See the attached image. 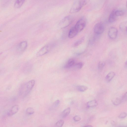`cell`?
Returning a JSON list of instances; mask_svg holds the SVG:
<instances>
[{
	"mask_svg": "<svg viewBox=\"0 0 127 127\" xmlns=\"http://www.w3.org/2000/svg\"><path fill=\"white\" fill-rule=\"evenodd\" d=\"M122 102V99L119 98H115L112 101L113 103L115 105L119 104Z\"/></svg>",
	"mask_w": 127,
	"mask_h": 127,
	"instance_id": "cell-21",
	"label": "cell"
},
{
	"mask_svg": "<svg viewBox=\"0 0 127 127\" xmlns=\"http://www.w3.org/2000/svg\"><path fill=\"white\" fill-rule=\"evenodd\" d=\"M35 83V81L34 80H30L27 82L21 87L20 90V94H23L24 96L27 95L32 89Z\"/></svg>",
	"mask_w": 127,
	"mask_h": 127,
	"instance_id": "cell-1",
	"label": "cell"
},
{
	"mask_svg": "<svg viewBox=\"0 0 127 127\" xmlns=\"http://www.w3.org/2000/svg\"><path fill=\"white\" fill-rule=\"evenodd\" d=\"M77 90L80 92H84L87 90L88 87L85 86L83 85H79L77 87Z\"/></svg>",
	"mask_w": 127,
	"mask_h": 127,
	"instance_id": "cell-19",
	"label": "cell"
},
{
	"mask_svg": "<svg viewBox=\"0 0 127 127\" xmlns=\"http://www.w3.org/2000/svg\"><path fill=\"white\" fill-rule=\"evenodd\" d=\"M115 74L114 72L111 71L109 72L105 77V79L107 82H110L114 78Z\"/></svg>",
	"mask_w": 127,
	"mask_h": 127,
	"instance_id": "cell-13",
	"label": "cell"
},
{
	"mask_svg": "<svg viewBox=\"0 0 127 127\" xmlns=\"http://www.w3.org/2000/svg\"><path fill=\"white\" fill-rule=\"evenodd\" d=\"M87 23L86 18L84 16L80 18L74 26L78 32L82 31L85 27Z\"/></svg>",
	"mask_w": 127,
	"mask_h": 127,
	"instance_id": "cell-3",
	"label": "cell"
},
{
	"mask_svg": "<svg viewBox=\"0 0 127 127\" xmlns=\"http://www.w3.org/2000/svg\"><path fill=\"white\" fill-rule=\"evenodd\" d=\"M115 14L117 17L123 15L125 13V11L122 10H115Z\"/></svg>",
	"mask_w": 127,
	"mask_h": 127,
	"instance_id": "cell-20",
	"label": "cell"
},
{
	"mask_svg": "<svg viewBox=\"0 0 127 127\" xmlns=\"http://www.w3.org/2000/svg\"><path fill=\"white\" fill-rule=\"evenodd\" d=\"M85 37H84L81 38L77 40L73 45V46L76 47L81 44L84 41Z\"/></svg>",
	"mask_w": 127,
	"mask_h": 127,
	"instance_id": "cell-18",
	"label": "cell"
},
{
	"mask_svg": "<svg viewBox=\"0 0 127 127\" xmlns=\"http://www.w3.org/2000/svg\"><path fill=\"white\" fill-rule=\"evenodd\" d=\"M24 0H17L16 1L14 4V6L16 8L20 7L24 3Z\"/></svg>",
	"mask_w": 127,
	"mask_h": 127,
	"instance_id": "cell-17",
	"label": "cell"
},
{
	"mask_svg": "<svg viewBox=\"0 0 127 127\" xmlns=\"http://www.w3.org/2000/svg\"><path fill=\"white\" fill-rule=\"evenodd\" d=\"M50 49V47L48 45L44 46L37 52L36 54V56L39 57L46 54L49 52Z\"/></svg>",
	"mask_w": 127,
	"mask_h": 127,
	"instance_id": "cell-7",
	"label": "cell"
},
{
	"mask_svg": "<svg viewBox=\"0 0 127 127\" xmlns=\"http://www.w3.org/2000/svg\"><path fill=\"white\" fill-rule=\"evenodd\" d=\"M26 113L28 115H31L33 114L34 112V109L31 107L27 108L26 111Z\"/></svg>",
	"mask_w": 127,
	"mask_h": 127,
	"instance_id": "cell-22",
	"label": "cell"
},
{
	"mask_svg": "<svg viewBox=\"0 0 127 127\" xmlns=\"http://www.w3.org/2000/svg\"><path fill=\"white\" fill-rule=\"evenodd\" d=\"M27 46V42L26 41H21L18 44L17 47V50L20 52L24 51L26 48Z\"/></svg>",
	"mask_w": 127,
	"mask_h": 127,
	"instance_id": "cell-9",
	"label": "cell"
},
{
	"mask_svg": "<svg viewBox=\"0 0 127 127\" xmlns=\"http://www.w3.org/2000/svg\"><path fill=\"white\" fill-rule=\"evenodd\" d=\"M2 53H0V55Z\"/></svg>",
	"mask_w": 127,
	"mask_h": 127,
	"instance_id": "cell-33",
	"label": "cell"
},
{
	"mask_svg": "<svg viewBox=\"0 0 127 127\" xmlns=\"http://www.w3.org/2000/svg\"><path fill=\"white\" fill-rule=\"evenodd\" d=\"M64 123V121L63 120H60L57 121L56 124V126L57 127H62Z\"/></svg>",
	"mask_w": 127,
	"mask_h": 127,
	"instance_id": "cell-24",
	"label": "cell"
},
{
	"mask_svg": "<svg viewBox=\"0 0 127 127\" xmlns=\"http://www.w3.org/2000/svg\"><path fill=\"white\" fill-rule=\"evenodd\" d=\"M119 127H127L126 126H120Z\"/></svg>",
	"mask_w": 127,
	"mask_h": 127,
	"instance_id": "cell-32",
	"label": "cell"
},
{
	"mask_svg": "<svg viewBox=\"0 0 127 127\" xmlns=\"http://www.w3.org/2000/svg\"><path fill=\"white\" fill-rule=\"evenodd\" d=\"M78 33L74 26L72 27L70 29L68 34L69 38H71L75 36Z\"/></svg>",
	"mask_w": 127,
	"mask_h": 127,
	"instance_id": "cell-10",
	"label": "cell"
},
{
	"mask_svg": "<svg viewBox=\"0 0 127 127\" xmlns=\"http://www.w3.org/2000/svg\"><path fill=\"white\" fill-rule=\"evenodd\" d=\"M73 20L72 17L68 16L64 18L60 21L59 24V27L61 28H65L69 26Z\"/></svg>",
	"mask_w": 127,
	"mask_h": 127,
	"instance_id": "cell-4",
	"label": "cell"
},
{
	"mask_svg": "<svg viewBox=\"0 0 127 127\" xmlns=\"http://www.w3.org/2000/svg\"><path fill=\"white\" fill-rule=\"evenodd\" d=\"M86 3L85 0H76L72 4L70 9V12L73 13L79 11Z\"/></svg>",
	"mask_w": 127,
	"mask_h": 127,
	"instance_id": "cell-2",
	"label": "cell"
},
{
	"mask_svg": "<svg viewBox=\"0 0 127 127\" xmlns=\"http://www.w3.org/2000/svg\"><path fill=\"white\" fill-rule=\"evenodd\" d=\"M127 116V114L126 113L123 112L121 113L119 116V117L120 118H125Z\"/></svg>",
	"mask_w": 127,
	"mask_h": 127,
	"instance_id": "cell-27",
	"label": "cell"
},
{
	"mask_svg": "<svg viewBox=\"0 0 127 127\" xmlns=\"http://www.w3.org/2000/svg\"><path fill=\"white\" fill-rule=\"evenodd\" d=\"M125 66L127 68V62H126V63L125 64Z\"/></svg>",
	"mask_w": 127,
	"mask_h": 127,
	"instance_id": "cell-31",
	"label": "cell"
},
{
	"mask_svg": "<svg viewBox=\"0 0 127 127\" xmlns=\"http://www.w3.org/2000/svg\"><path fill=\"white\" fill-rule=\"evenodd\" d=\"M73 119L75 121L77 122L80 121L81 120V118L79 116L76 115L74 117Z\"/></svg>",
	"mask_w": 127,
	"mask_h": 127,
	"instance_id": "cell-28",
	"label": "cell"
},
{
	"mask_svg": "<svg viewBox=\"0 0 127 127\" xmlns=\"http://www.w3.org/2000/svg\"><path fill=\"white\" fill-rule=\"evenodd\" d=\"M97 102L95 100H93L88 101L87 104V106L88 108L95 107L97 105Z\"/></svg>",
	"mask_w": 127,
	"mask_h": 127,
	"instance_id": "cell-14",
	"label": "cell"
},
{
	"mask_svg": "<svg viewBox=\"0 0 127 127\" xmlns=\"http://www.w3.org/2000/svg\"><path fill=\"white\" fill-rule=\"evenodd\" d=\"M127 93L126 92L123 96L121 98L122 101H125L127 100Z\"/></svg>",
	"mask_w": 127,
	"mask_h": 127,
	"instance_id": "cell-29",
	"label": "cell"
},
{
	"mask_svg": "<svg viewBox=\"0 0 127 127\" xmlns=\"http://www.w3.org/2000/svg\"><path fill=\"white\" fill-rule=\"evenodd\" d=\"M115 10H113L109 15L108 21L110 23H113L115 22L117 17L115 15Z\"/></svg>",
	"mask_w": 127,
	"mask_h": 127,
	"instance_id": "cell-12",
	"label": "cell"
},
{
	"mask_svg": "<svg viewBox=\"0 0 127 127\" xmlns=\"http://www.w3.org/2000/svg\"><path fill=\"white\" fill-rule=\"evenodd\" d=\"M105 65V63L103 62H100L99 63L98 65V68L99 70H101Z\"/></svg>",
	"mask_w": 127,
	"mask_h": 127,
	"instance_id": "cell-25",
	"label": "cell"
},
{
	"mask_svg": "<svg viewBox=\"0 0 127 127\" xmlns=\"http://www.w3.org/2000/svg\"><path fill=\"white\" fill-rule=\"evenodd\" d=\"M19 109V107L18 105L13 106L8 112V115L9 116L13 115L18 112Z\"/></svg>",
	"mask_w": 127,
	"mask_h": 127,
	"instance_id": "cell-8",
	"label": "cell"
},
{
	"mask_svg": "<svg viewBox=\"0 0 127 127\" xmlns=\"http://www.w3.org/2000/svg\"><path fill=\"white\" fill-rule=\"evenodd\" d=\"M75 64V60L73 59H70L68 60L65 64L64 67L65 68H69L72 67Z\"/></svg>",
	"mask_w": 127,
	"mask_h": 127,
	"instance_id": "cell-11",
	"label": "cell"
},
{
	"mask_svg": "<svg viewBox=\"0 0 127 127\" xmlns=\"http://www.w3.org/2000/svg\"><path fill=\"white\" fill-rule=\"evenodd\" d=\"M83 127H93L91 125H88L85 126Z\"/></svg>",
	"mask_w": 127,
	"mask_h": 127,
	"instance_id": "cell-30",
	"label": "cell"
},
{
	"mask_svg": "<svg viewBox=\"0 0 127 127\" xmlns=\"http://www.w3.org/2000/svg\"><path fill=\"white\" fill-rule=\"evenodd\" d=\"M70 108L68 107L64 110L61 114V116L63 118L67 117L69 114L70 111Z\"/></svg>",
	"mask_w": 127,
	"mask_h": 127,
	"instance_id": "cell-16",
	"label": "cell"
},
{
	"mask_svg": "<svg viewBox=\"0 0 127 127\" xmlns=\"http://www.w3.org/2000/svg\"><path fill=\"white\" fill-rule=\"evenodd\" d=\"M83 65V64L82 63L79 62L77 63H75L72 67H73L75 68L79 69L82 68Z\"/></svg>",
	"mask_w": 127,
	"mask_h": 127,
	"instance_id": "cell-23",
	"label": "cell"
},
{
	"mask_svg": "<svg viewBox=\"0 0 127 127\" xmlns=\"http://www.w3.org/2000/svg\"><path fill=\"white\" fill-rule=\"evenodd\" d=\"M104 26L101 22H99L96 24L95 25L94 28V32L98 35L102 34L104 32Z\"/></svg>",
	"mask_w": 127,
	"mask_h": 127,
	"instance_id": "cell-5",
	"label": "cell"
},
{
	"mask_svg": "<svg viewBox=\"0 0 127 127\" xmlns=\"http://www.w3.org/2000/svg\"><path fill=\"white\" fill-rule=\"evenodd\" d=\"M118 30L116 28L112 27L110 28L108 31V34L109 37L112 39H116L117 36Z\"/></svg>",
	"mask_w": 127,
	"mask_h": 127,
	"instance_id": "cell-6",
	"label": "cell"
},
{
	"mask_svg": "<svg viewBox=\"0 0 127 127\" xmlns=\"http://www.w3.org/2000/svg\"><path fill=\"white\" fill-rule=\"evenodd\" d=\"M127 23L126 21L123 22H121L119 25L120 29L124 32H127Z\"/></svg>",
	"mask_w": 127,
	"mask_h": 127,
	"instance_id": "cell-15",
	"label": "cell"
},
{
	"mask_svg": "<svg viewBox=\"0 0 127 127\" xmlns=\"http://www.w3.org/2000/svg\"><path fill=\"white\" fill-rule=\"evenodd\" d=\"M60 103V101L58 99L56 100L54 103L53 104V106L54 107H58Z\"/></svg>",
	"mask_w": 127,
	"mask_h": 127,
	"instance_id": "cell-26",
	"label": "cell"
}]
</instances>
